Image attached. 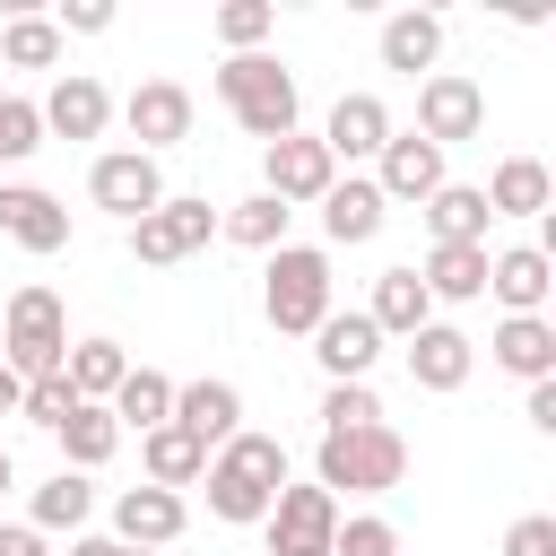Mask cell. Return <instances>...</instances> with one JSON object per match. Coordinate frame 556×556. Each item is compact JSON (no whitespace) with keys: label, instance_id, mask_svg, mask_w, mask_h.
Returning a JSON list of instances; mask_svg holds the SVG:
<instances>
[{"label":"cell","instance_id":"cell-41","mask_svg":"<svg viewBox=\"0 0 556 556\" xmlns=\"http://www.w3.org/2000/svg\"><path fill=\"white\" fill-rule=\"evenodd\" d=\"M52 26H61V35H104V26H113V0H70Z\"/></svg>","mask_w":556,"mask_h":556},{"label":"cell","instance_id":"cell-40","mask_svg":"<svg viewBox=\"0 0 556 556\" xmlns=\"http://www.w3.org/2000/svg\"><path fill=\"white\" fill-rule=\"evenodd\" d=\"M504 556H556V513H521L504 530Z\"/></svg>","mask_w":556,"mask_h":556},{"label":"cell","instance_id":"cell-39","mask_svg":"<svg viewBox=\"0 0 556 556\" xmlns=\"http://www.w3.org/2000/svg\"><path fill=\"white\" fill-rule=\"evenodd\" d=\"M330 556H400V530H391L382 513H356V521H339Z\"/></svg>","mask_w":556,"mask_h":556},{"label":"cell","instance_id":"cell-19","mask_svg":"<svg viewBox=\"0 0 556 556\" xmlns=\"http://www.w3.org/2000/svg\"><path fill=\"white\" fill-rule=\"evenodd\" d=\"M35 113H43V139H96V130L113 122V96H104V78L70 70V78H52V96H43Z\"/></svg>","mask_w":556,"mask_h":556},{"label":"cell","instance_id":"cell-3","mask_svg":"<svg viewBox=\"0 0 556 556\" xmlns=\"http://www.w3.org/2000/svg\"><path fill=\"white\" fill-rule=\"evenodd\" d=\"M408 478V443L391 426H356V434H321L313 452V486L339 504V495H391Z\"/></svg>","mask_w":556,"mask_h":556},{"label":"cell","instance_id":"cell-12","mask_svg":"<svg viewBox=\"0 0 556 556\" xmlns=\"http://www.w3.org/2000/svg\"><path fill=\"white\" fill-rule=\"evenodd\" d=\"M122 122H130L139 156L182 148V139H191V87H174V78H139V87H130V104H122Z\"/></svg>","mask_w":556,"mask_h":556},{"label":"cell","instance_id":"cell-10","mask_svg":"<svg viewBox=\"0 0 556 556\" xmlns=\"http://www.w3.org/2000/svg\"><path fill=\"white\" fill-rule=\"evenodd\" d=\"M339 539V504L321 486H278L269 504V556H330Z\"/></svg>","mask_w":556,"mask_h":556},{"label":"cell","instance_id":"cell-30","mask_svg":"<svg viewBox=\"0 0 556 556\" xmlns=\"http://www.w3.org/2000/svg\"><path fill=\"white\" fill-rule=\"evenodd\" d=\"M61 374H70V391H78L87 408H104V400L122 391V374H130V356H122V339H78V348L61 356Z\"/></svg>","mask_w":556,"mask_h":556},{"label":"cell","instance_id":"cell-27","mask_svg":"<svg viewBox=\"0 0 556 556\" xmlns=\"http://www.w3.org/2000/svg\"><path fill=\"white\" fill-rule=\"evenodd\" d=\"M417 287H426L434 304H469V295H486V243H434L426 269H417Z\"/></svg>","mask_w":556,"mask_h":556},{"label":"cell","instance_id":"cell-44","mask_svg":"<svg viewBox=\"0 0 556 556\" xmlns=\"http://www.w3.org/2000/svg\"><path fill=\"white\" fill-rule=\"evenodd\" d=\"M70 556H122V539H113V530H78V539H70Z\"/></svg>","mask_w":556,"mask_h":556},{"label":"cell","instance_id":"cell-4","mask_svg":"<svg viewBox=\"0 0 556 556\" xmlns=\"http://www.w3.org/2000/svg\"><path fill=\"white\" fill-rule=\"evenodd\" d=\"M261 313H269V330L313 339L321 313H330V252H313V243H278L269 269H261Z\"/></svg>","mask_w":556,"mask_h":556},{"label":"cell","instance_id":"cell-22","mask_svg":"<svg viewBox=\"0 0 556 556\" xmlns=\"http://www.w3.org/2000/svg\"><path fill=\"white\" fill-rule=\"evenodd\" d=\"M313 208H321V235H330V243H374V235H382V217H391V200L374 191V174L330 182Z\"/></svg>","mask_w":556,"mask_h":556},{"label":"cell","instance_id":"cell-11","mask_svg":"<svg viewBox=\"0 0 556 556\" xmlns=\"http://www.w3.org/2000/svg\"><path fill=\"white\" fill-rule=\"evenodd\" d=\"M443 182H452V174H443V148H434V139H417V130H391V139H382V156H374V191H382V200H417V208H426Z\"/></svg>","mask_w":556,"mask_h":556},{"label":"cell","instance_id":"cell-23","mask_svg":"<svg viewBox=\"0 0 556 556\" xmlns=\"http://www.w3.org/2000/svg\"><path fill=\"white\" fill-rule=\"evenodd\" d=\"M139 469H148V486L182 495V486H200V469H208V443H200V434H182V426L165 417L156 434H139Z\"/></svg>","mask_w":556,"mask_h":556},{"label":"cell","instance_id":"cell-35","mask_svg":"<svg viewBox=\"0 0 556 556\" xmlns=\"http://www.w3.org/2000/svg\"><path fill=\"white\" fill-rule=\"evenodd\" d=\"M356 426H382L374 382H330V391H321V434H356Z\"/></svg>","mask_w":556,"mask_h":556},{"label":"cell","instance_id":"cell-24","mask_svg":"<svg viewBox=\"0 0 556 556\" xmlns=\"http://www.w3.org/2000/svg\"><path fill=\"white\" fill-rule=\"evenodd\" d=\"M365 321H374L382 339H417V330L434 321V295L417 287V269H382V278H374V304H365Z\"/></svg>","mask_w":556,"mask_h":556},{"label":"cell","instance_id":"cell-26","mask_svg":"<svg viewBox=\"0 0 556 556\" xmlns=\"http://www.w3.org/2000/svg\"><path fill=\"white\" fill-rule=\"evenodd\" d=\"M547 200H556V182L539 156H504L486 174V217H547Z\"/></svg>","mask_w":556,"mask_h":556},{"label":"cell","instance_id":"cell-32","mask_svg":"<svg viewBox=\"0 0 556 556\" xmlns=\"http://www.w3.org/2000/svg\"><path fill=\"white\" fill-rule=\"evenodd\" d=\"M87 513H96V486L78 478V469H52L43 486H35V530H87Z\"/></svg>","mask_w":556,"mask_h":556},{"label":"cell","instance_id":"cell-46","mask_svg":"<svg viewBox=\"0 0 556 556\" xmlns=\"http://www.w3.org/2000/svg\"><path fill=\"white\" fill-rule=\"evenodd\" d=\"M0 495H9V452H0Z\"/></svg>","mask_w":556,"mask_h":556},{"label":"cell","instance_id":"cell-14","mask_svg":"<svg viewBox=\"0 0 556 556\" xmlns=\"http://www.w3.org/2000/svg\"><path fill=\"white\" fill-rule=\"evenodd\" d=\"M0 235L17 243V252H61L70 243V208L43 191V182H0Z\"/></svg>","mask_w":556,"mask_h":556},{"label":"cell","instance_id":"cell-13","mask_svg":"<svg viewBox=\"0 0 556 556\" xmlns=\"http://www.w3.org/2000/svg\"><path fill=\"white\" fill-rule=\"evenodd\" d=\"M182 530H191L182 495H165V486H148V478L113 495V539H122V547H148V556H156V547H174Z\"/></svg>","mask_w":556,"mask_h":556},{"label":"cell","instance_id":"cell-43","mask_svg":"<svg viewBox=\"0 0 556 556\" xmlns=\"http://www.w3.org/2000/svg\"><path fill=\"white\" fill-rule=\"evenodd\" d=\"M539 434H556V382H530V408H521Z\"/></svg>","mask_w":556,"mask_h":556},{"label":"cell","instance_id":"cell-31","mask_svg":"<svg viewBox=\"0 0 556 556\" xmlns=\"http://www.w3.org/2000/svg\"><path fill=\"white\" fill-rule=\"evenodd\" d=\"M52 443H61V469H78V478H87V469H104V460L122 452V426H113V408H78Z\"/></svg>","mask_w":556,"mask_h":556},{"label":"cell","instance_id":"cell-42","mask_svg":"<svg viewBox=\"0 0 556 556\" xmlns=\"http://www.w3.org/2000/svg\"><path fill=\"white\" fill-rule=\"evenodd\" d=\"M0 556H52V547H43L35 521H9V530H0Z\"/></svg>","mask_w":556,"mask_h":556},{"label":"cell","instance_id":"cell-8","mask_svg":"<svg viewBox=\"0 0 556 556\" xmlns=\"http://www.w3.org/2000/svg\"><path fill=\"white\" fill-rule=\"evenodd\" d=\"M330 182H339V165H330V148H321V139L287 130V139H269V148H261V191H269L278 208H313Z\"/></svg>","mask_w":556,"mask_h":556},{"label":"cell","instance_id":"cell-20","mask_svg":"<svg viewBox=\"0 0 556 556\" xmlns=\"http://www.w3.org/2000/svg\"><path fill=\"white\" fill-rule=\"evenodd\" d=\"M469 365H478V339L452 330V321H426V330L408 339V382H417V391H460Z\"/></svg>","mask_w":556,"mask_h":556},{"label":"cell","instance_id":"cell-36","mask_svg":"<svg viewBox=\"0 0 556 556\" xmlns=\"http://www.w3.org/2000/svg\"><path fill=\"white\" fill-rule=\"evenodd\" d=\"M269 26H278L269 0H226V9H217V43H226V52H261Z\"/></svg>","mask_w":556,"mask_h":556},{"label":"cell","instance_id":"cell-2","mask_svg":"<svg viewBox=\"0 0 556 556\" xmlns=\"http://www.w3.org/2000/svg\"><path fill=\"white\" fill-rule=\"evenodd\" d=\"M217 104L269 148V139L295 130V70H287L278 52H226V70H217Z\"/></svg>","mask_w":556,"mask_h":556},{"label":"cell","instance_id":"cell-33","mask_svg":"<svg viewBox=\"0 0 556 556\" xmlns=\"http://www.w3.org/2000/svg\"><path fill=\"white\" fill-rule=\"evenodd\" d=\"M287 217H295V208H278L269 191H252V200H235L217 226H226V243H243V252H278V243H287Z\"/></svg>","mask_w":556,"mask_h":556},{"label":"cell","instance_id":"cell-21","mask_svg":"<svg viewBox=\"0 0 556 556\" xmlns=\"http://www.w3.org/2000/svg\"><path fill=\"white\" fill-rule=\"evenodd\" d=\"M382 139H391V104H382V96H365V87H356V96H339V104H330V122H321L330 165H339V156H348V165H356V156H382Z\"/></svg>","mask_w":556,"mask_h":556},{"label":"cell","instance_id":"cell-45","mask_svg":"<svg viewBox=\"0 0 556 556\" xmlns=\"http://www.w3.org/2000/svg\"><path fill=\"white\" fill-rule=\"evenodd\" d=\"M17 400H26V382H17L9 365H0V417H17Z\"/></svg>","mask_w":556,"mask_h":556},{"label":"cell","instance_id":"cell-6","mask_svg":"<svg viewBox=\"0 0 556 556\" xmlns=\"http://www.w3.org/2000/svg\"><path fill=\"white\" fill-rule=\"evenodd\" d=\"M217 235V208L208 200H182V191H165L139 226H130V261H148V269H174V261H191L200 243Z\"/></svg>","mask_w":556,"mask_h":556},{"label":"cell","instance_id":"cell-29","mask_svg":"<svg viewBox=\"0 0 556 556\" xmlns=\"http://www.w3.org/2000/svg\"><path fill=\"white\" fill-rule=\"evenodd\" d=\"M486 226H495V217H486V191H478V182H443V191L426 200V235H434V243H486Z\"/></svg>","mask_w":556,"mask_h":556},{"label":"cell","instance_id":"cell-38","mask_svg":"<svg viewBox=\"0 0 556 556\" xmlns=\"http://www.w3.org/2000/svg\"><path fill=\"white\" fill-rule=\"evenodd\" d=\"M43 148V113L26 104V96H0V165H17V156H35Z\"/></svg>","mask_w":556,"mask_h":556},{"label":"cell","instance_id":"cell-7","mask_svg":"<svg viewBox=\"0 0 556 556\" xmlns=\"http://www.w3.org/2000/svg\"><path fill=\"white\" fill-rule=\"evenodd\" d=\"M478 130H486V87H478V78H460V70L417 78V139L460 148V139H478Z\"/></svg>","mask_w":556,"mask_h":556},{"label":"cell","instance_id":"cell-25","mask_svg":"<svg viewBox=\"0 0 556 556\" xmlns=\"http://www.w3.org/2000/svg\"><path fill=\"white\" fill-rule=\"evenodd\" d=\"M434 61H443V17L434 9H400V17H382V70H426L434 78Z\"/></svg>","mask_w":556,"mask_h":556},{"label":"cell","instance_id":"cell-1","mask_svg":"<svg viewBox=\"0 0 556 556\" xmlns=\"http://www.w3.org/2000/svg\"><path fill=\"white\" fill-rule=\"evenodd\" d=\"M200 486H208V513L217 521H269V504L287 486V443L278 434H235V443L208 452Z\"/></svg>","mask_w":556,"mask_h":556},{"label":"cell","instance_id":"cell-47","mask_svg":"<svg viewBox=\"0 0 556 556\" xmlns=\"http://www.w3.org/2000/svg\"><path fill=\"white\" fill-rule=\"evenodd\" d=\"M122 556H148V547H122Z\"/></svg>","mask_w":556,"mask_h":556},{"label":"cell","instance_id":"cell-9","mask_svg":"<svg viewBox=\"0 0 556 556\" xmlns=\"http://www.w3.org/2000/svg\"><path fill=\"white\" fill-rule=\"evenodd\" d=\"M87 200H96L104 217L139 226V217L165 200V174H156V156H139V148H104V156L87 165Z\"/></svg>","mask_w":556,"mask_h":556},{"label":"cell","instance_id":"cell-15","mask_svg":"<svg viewBox=\"0 0 556 556\" xmlns=\"http://www.w3.org/2000/svg\"><path fill=\"white\" fill-rule=\"evenodd\" d=\"M486 295H495L504 313H547V295H556V261H547V243L486 252Z\"/></svg>","mask_w":556,"mask_h":556},{"label":"cell","instance_id":"cell-18","mask_svg":"<svg viewBox=\"0 0 556 556\" xmlns=\"http://www.w3.org/2000/svg\"><path fill=\"white\" fill-rule=\"evenodd\" d=\"M174 426H182V434H200V443L217 452V443H235V434H243V391H235V382H217V374L174 382Z\"/></svg>","mask_w":556,"mask_h":556},{"label":"cell","instance_id":"cell-5","mask_svg":"<svg viewBox=\"0 0 556 556\" xmlns=\"http://www.w3.org/2000/svg\"><path fill=\"white\" fill-rule=\"evenodd\" d=\"M61 356H70V313H61V295H52V287H17V295L0 304V365H9L17 382H43V374H61Z\"/></svg>","mask_w":556,"mask_h":556},{"label":"cell","instance_id":"cell-37","mask_svg":"<svg viewBox=\"0 0 556 556\" xmlns=\"http://www.w3.org/2000/svg\"><path fill=\"white\" fill-rule=\"evenodd\" d=\"M78 408H87V400L70 391V374H43V382H26V400H17V417H35L43 434H61V426H70Z\"/></svg>","mask_w":556,"mask_h":556},{"label":"cell","instance_id":"cell-17","mask_svg":"<svg viewBox=\"0 0 556 556\" xmlns=\"http://www.w3.org/2000/svg\"><path fill=\"white\" fill-rule=\"evenodd\" d=\"M486 356H495L513 382H556V321H547V313H504L495 339H486Z\"/></svg>","mask_w":556,"mask_h":556},{"label":"cell","instance_id":"cell-28","mask_svg":"<svg viewBox=\"0 0 556 556\" xmlns=\"http://www.w3.org/2000/svg\"><path fill=\"white\" fill-rule=\"evenodd\" d=\"M104 408H113V426H122V434H156V426L174 417V382H165L156 365H130V374H122V391H113Z\"/></svg>","mask_w":556,"mask_h":556},{"label":"cell","instance_id":"cell-16","mask_svg":"<svg viewBox=\"0 0 556 556\" xmlns=\"http://www.w3.org/2000/svg\"><path fill=\"white\" fill-rule=\"evenodd\" d=\"M374 356H382V330L365 321V313H321V330H313V365L330 374V382H374Z\"/></svg>","mask_w":556,"mask_h":556},{"label":"cell","instance_id":"cell-34","mask_svg":"<svg viewBox=\"0 0 556 556\" xmlns=\"http://www.w3.org/2000/svg\"><path fill=\"white\" fill-rule=\"evenodd\" d=\"M0 61L9 70H52L61 61V26L52 17H9L0 26Z\"/></svg>","mask_w":556,"mask_h":556}]
</instances>
